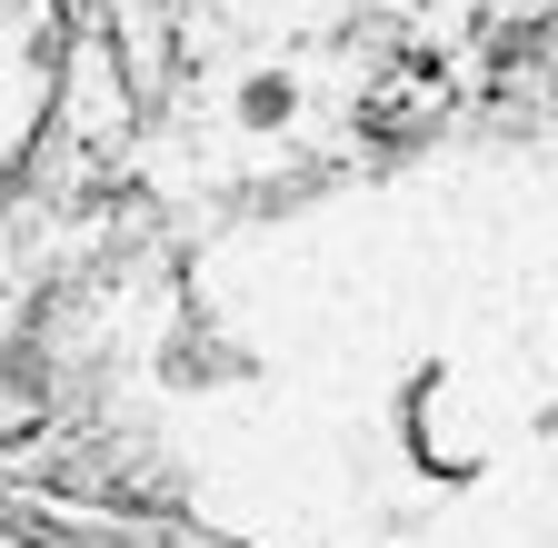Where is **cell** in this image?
I'll return each instance as SVG.
<instances>
[{
	"label": "cell",
	"instance_id": "1",
	"mask_svg": "<svg viewBox=\"0 0 558 548\" xmlns=\"http://www.w3.org/2000/svg\"><path fill=\"white\" fill-rule=\"evenodd\" d=\"M60 71V0H0V190L21 180Z\"/></svg>",
	"mask_w": 558,
	"mask_h": 548
},
{
	"label": "cell",
	"instance_id": "2",
	"mask_svg": "<svg viewBox=\"0 0 558 548\" xmlns=\"http://www.w3.org/2000/svg\"><path fill=\"white\" fill-rule=\"evenodd\" d=\"M0 548H140V538L70 499H0Z\"/></svg>",
	"mask_w": 558,
	"mask_h": 548
}]
</instances>
